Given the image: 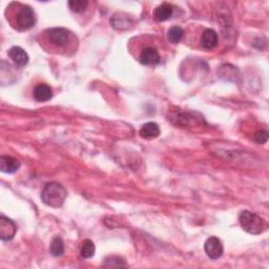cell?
Returning <instances> with one entry per match:
<instances>
[{
	"label": "cell",
	"instance_id": "cell-8",
	"mask_svg": "<svg viewBox=\"0 0 269 269\" xmlns=\"http://www.w3.org/2000/svg\"><path fill=\"white\" fill-rule=\"evenodd\" d=\"M9 57L17 67H23L29 63V55L20 46H13L9 51Z\"/></svg>",
	"mask_w": 269,
	"mask_h": 269
},
{
	"label": "cell",
	"instance_id": "cell-7",
	"mask_svg": "<svg viewBox=\"0 0 269 269\" xmlns=\"http://www.w3.org/2000/svg\"><path fill=\"white\" fill-rule=\"evenodd\" d=\"M139 60L144 65H156L160 63L161 57L157 49L152 48V46H147V48L143 49L142 52L140 53Z\"/></svg>",
	"mask_w": 269,
	"mask_h": 269
},
{
	"label": "cell",
	"instance_id": "cell-19",
	"mask_svg": "<svg viewBox=\"0 0 269 269\" xmlns=\"http://www.w3.org/2000/svg\"><path fill=\"white\" fill-rule=\"evenodd\" d=\"M89 5V2L86 0H71L69 1V6L71 11L75 13H82Z\"/></svg>",
	"mask_w": 269,
	"mask_h": 269
},
{
	"label": "cell",
	"instance_id": "cell-18",
	"mask_svg": "<svg viewBox=\"0 0 269 269\" xmlns=\"http://www.w3.org/2000/svg\"><path fill=\"white\" fill-rule=\"evenodd\" d=\"M104 267H125L126 264L124 263V259L118 255H111V257H107L104 260L103 263Z\"/></svg>",
	"mask_w": 269,
	"mask_h": 269
},
{
	"label": "cell",
	"instance_id": "cell-17",
	"mask_svg": "<svg viewBox=\"0 0 269 269\" xmlns=\"http://www.w3.org/2000/svg\"><path fill=\"white\" fill-rule=\"evenodd\" d=\"M111 22L113 24L114 29L121 30V29H125L126 26L131 23V20L126 16H120V14H118L113 16Z\"/></svg>",
	"mask_w": 269,
	"mask_h": 269
},
{
	"label": "cell",
	"instance_id": "cell-9",
	"mask_svg": "<svg viewBox=\"0 0 269 269\" xmlns=\"http://www.w3.org/2000/svg\"><path fill=\"white\" fill-rule=\"evenodd\" d=\"M33 96L38 102H45L53 98V90L49 84L39 83L34 89Z\"/></svg>",
	"mask_w": 269,
	"mask_h": 269
},
{
	"label": "cell",
	"instance_id": "cell-14",
	"mask_svg": "<svg viewBox=\"0 0 269 269\" xmlns=\"http://www.w3.org/2000/svg\"><path fill=\"white\" fill-rule=\"evenodd\" d=\"M50 252L54 257H61L64 253V243L63 240L60 237H55L52 242L50 246Z\"/></svg>",
	"mask_w": 269,
	"mask_h": 269
},
{
	"label": "cell",
	"instance_id": "cell-12",
	"mask_svg": "<svg viewBox=\"0 0 269 269\" xmlns=\"http://www.w3.org/2000/svg\"><path fill=\"white\" fill-rule=\"evenodd\" d=\"M173 6L168 3H162L158 5L154 12V18L158 22L166 21V20L170 19L173 16Z\"/></svg>",
	"mask_w": 269,
	"mask_h": 269
},
{
	"label": "cell",
	"instance_id": "cell-1",
	"mask_svg": "<svg viewBox=\"0 0 269 269\" xmlns=\"http://www.w3.org/2000/svg\"><path fill=\"white\" fill-rule=\"evenodd\" d=\"M13 8V5L11 4ZM16 8H13L11 12V17H8V20L12 26L18 31H28L32 29L36 23L35 12L30 5L15 3Z\"/></svg>",
	"mask_w": 269,
	"mask_h": 269
},
{
	"label": "cell",
	"instance_id": "cell-16",
	"mask_svg": "<svg viewBox=\"0 0 269 269\" xmlns=\"http://www.w3.org/2000/svg\"><path fill=\"white\" fill-rule=\"evenodd\" d=\"M184 35V31L182 28H180V26H173L167 32V38L173 44L179 43L181 41V39L183 38Z\"/></svg>",
	"mask_w": 269,
	"mask_h": 269
},
{
	"label": "cell",
	"instance_id": "cell-15",
	"mask_svg": "<svg viewBox=\"0 0 269 269\" xmlns=\"http://www.w3.org/2000/svg\"><path fill=\"white\" fill-rule=\"evenodd\" d=\"M95 251H96V247H95V244H94V242L89 239L84 240V242L82 243L81 250H80L81 257L84 259H91L95 255Z\"/></svg>",
	"mask_w": 269,
	"mask_h": 269
},
{
	"label": "cell",
	"instance_id": "cell-13",
	"mask_svg": "<svg viewBox=\"0 0 269 269\" xmlns=\"http://www.w3.org/2000/svg\"><path fill=\"white\" fill-rule=\"evenodd\" d=\"M160 127L157 123L154 122H147L143 124V126L140 129V136L146 140H152L157 138L160 134Z\"/></svg>",
	"mask_w": 269,
	"mask_h": 269
},
{
	"label": "cell",
	"instance_id": "cell-2",
	"mask_svg": "<svg viewBox=\"0 0 269 269\" xmlns=\"http://www.w3.org/2000/svg\"><path fill=\"white\" fill-rule=\"evenodd\" d=\"M67 197L65 188L57 182L46 184L41 192V200L45 205L54 208L61 207Z\"/></svg>",
	"mask_w": 269,
	"mask_h": 269
},
{
	"label": "cell",
	"instance_id": "cell-3",
	"mask_svg": "<svg viewBox=\"0 0 269 269\" xmlns=\"http://www.w3.org/2000/svg\"><path fill=\"white\" fill-rule=\"evenodd\" d=\"M239 222L241 227L250 234H260L265 230V223L258 214L248 211H241L239 214Z\"/></svg>",
	"mask_w": 269,
	"mask_h": 269
},
{
	"label": "cell",
	"instance_id": "cell-11",
	"mask_svg": "<svg viewBox=\"0 0 269 269\" xmlns=\"http://www.w3.org/2000/svg\"><path fill=\"white\" fill-rule=\"evenodd\" d=\"M20 162L11 156L0 157V171L5 173H14L20 168Z\"/></svg>",
	"mask_w": 269,
	"mask_h": 269
},
{
	"label": "cell",
	"instance_id": "cell-4",
	"mask_svg": "<svg viewBox=\"0 0 269 269\" xmlns=\"http://www.w3.org/2000/svg\"><path fill=\"white\" fill-rule=\"evenodd\" d=\"M45 38L55 48L62 49L71 41V32L64 28H53L44 32Z\"/></svg>",
	"mask_w": 269,
	"mask_h": 269
},
{
	"label": "cell",
	"instance_id": "cell-20",
	"mask_svg": "<svg viewBox=\"0 0 269 269\" xmlns=\"http://www.w3.org/2000/svg\"><path fill=\"white\" fill-rule=\"evenodd\" d=\"M253 140L258 144H264L268 140V132L267 131H259L254 134Z\"/></svg>",
	"mask_w": 269,
	"mask_h": 269
},
{
	"label": "cell",
	"instance_id": "cell-5",
	"mask_svg": "<svg viewBox=\"0 0 269 269\" xmlns=\"http://www.w3.org/2000/svg\"><path fill=\"white\" fill-rule=\"evenodd\" d=\"M204 250L208 258L211 260H218L223 254L224 247L220 239L217 237H211L205 241Z\"/></svg>",
	"mask_w": 269,
	"mask_h": 269
},
{
	"label": "cell",
	"instance_id": "cell-10",
	"mask_svg": "<svg viewBox=\"0 0 269 269\" xmlns=\"http://www.w3.org/2000/svg\"><path fill=\"white\" fill-rule=\"evenodd\" d=\"M200 42L202 48H204L206 50H212L216 48L218 44V34L216 33V31L207 29L202 33Z\"/></svg>",
	"mask_w": 269,
	"mask_h": 269
},
{
	"label": "cell",
	"instance_id": "cell-6",
	"mask_svg": "<svg viewBox=\"0 0 269 269\" xmlns=\"http://www.w3.org/2000/svg\"><path fill=\"white\" fill-rule=\"evenodd\" d=\"M17 226L15 222L4 216L0 217V238L2 241H11L15 237Z\"/></svg>",
	"mask_w": 269,
	"mask_h": 269
}]
</instances>
